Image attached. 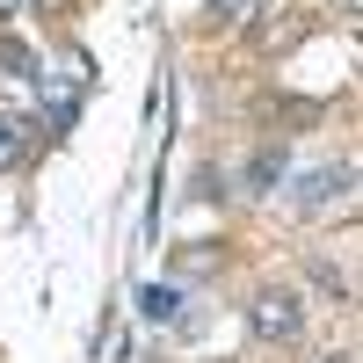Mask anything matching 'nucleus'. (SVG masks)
<instances>
[{"instance_id":"obj_1","label":"nucleus","mask_w":363,"mask_h":363,"mask_svg":"<svg viewBox=\"0 0 363 363\" xmlns=\"http://www.w3.org/2000/svg\"><path fill=\"white\" fill-rule=\"evenodd\" d=\"M247 327H255L262 342H298V335H306V306H298V291L291 284H262L247 298Z\"/></svg>"},{"instance_id":"obj_2","label":"nucleus","mask_w":363,"mask_h":363,"mask_svg":"<svg viewBox=\"0 0 363 363\" xmlns=\"http://www.w3.org/2000/svg\"><path fill=\"white\" fill-rule=\"evenodd\" d=\"M349 182H356V167H313L306 182H298V211H327Z\"/></svg>"},{"instance_id":"obj_3","label":"nucleus","mask_w":363,"mask_h":363,"mask_svg":"<svg viewBox=\"0 0 363 363\" xmlns=\"http://www.w3.org/2000/svg\"><path fill=\"white\" fill-rule=\"evenodd\" d=\"M138 313H145V320H174V313H182V291H174V284H145V291H138Z\"/></svg>"},{"instance_id":"obj_4","label":"nucleus","mask_w":363,"mask_h":363,"mask_svg":"<svg viewBox=\"0 0 363 363\" xmlns=\"http://www.w3.org/2000/svg\"><path fill=\"white\" fill-rule=\"evenodd\" d=\"M29 153V124H22V116H8V109H0V167H15Z\"/></svg>"},{"instance_id":"obj_5","label":"nucleus","mask_w":363,"mask_h":363,"mask_svg":"<svg viewBox=\"0 0 363 363\" xmlns=\"http://www.w3.org/2000/svg\"><path fill=\"white\" fill-rule=\"evenodd\" d=\"M269 182H284V153H255V167H247V189H269Z\"/></svg>"},{"instance_id":"obj_6","label":"nucleus","mask_w":363,"mask_h":363,"mask_svg":"<svg viewBox=\"0 0 363 363\" xmlns=\"http://www.w3.org/2000/svg\"><path fill=\"white\" fill-rule=\"evenodd\" d=\"M327 363H356V356H327Z\"/></svg>"}]
</instances>
